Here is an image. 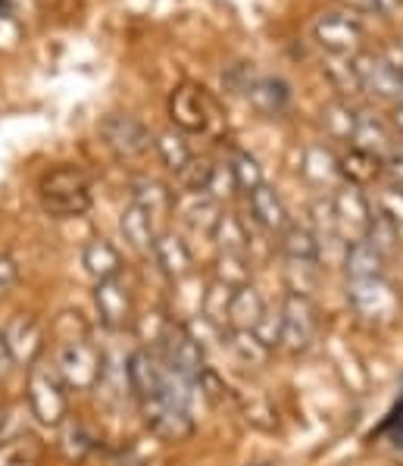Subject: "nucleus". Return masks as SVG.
I'll return each mask as SVG.
<instances>
[{
	"instance_id": "nucleus-1",
	"label": "nucleus",
	"mask_w": 403,
	"mask_h": 466,
	"mask_svg": "<svg viewBox=\"0 0 403 466\" xmlns=\"http://www.w3.org/2000/svg\"><path fill=\"white\" fill-rule=\"evenodd\" d=\"M41 207L54 219H76L91 210V182L82 169L60 167L41 178Z\"/></svg>"
},
{
	"instance_id": "nucleus-2",
	"label": "nucleus",
	"mask_w": 403,
	"mask_h": 466,
	"mask_svg": "<svg viewBox=\"0 0 403 466\" xmlns=\"http://www.w3.org/2000/svg\"><path fill=\"white\" fill-rule=\"evenodd\" d=\"M54 367L60 372L66 389L91 391L100 382V376H104V354H100L97 344L88 339V332H85L82 339L69 335V339H63L60 350H56Z\"/></svg>"
},
{
	"instance_id": "nucleus-3",
	"label": "nucleus",
	"mask_w": 403,
	"mask_h": 466,
	"mask_svg": "<svg viewBox=\"0 0 403 466\" xmlns=\"http://www.w3.org/2000/svg\"><path fill=\"white\" fill-rule=\"evenodd\" d=\"M28 404H32V413L45 426H60L69 413L66 385H63L54 363H47L45 357H38L28 367Z\"/></svg>"
},
{
	"instance_id": "nucleus-4",
	"label": "nucleus",
	"mask_w": 403,
	"mask_h": 466,
	"mask_svg": "<svg viewBox=\"0 0 403 466\" xmlns=\"http://www.w3.org/2000/svg\"><path fill=\"white\" fill-rule=\"evenodd\" d=\"M319 307L304 291H287L282 304V348L287 354H304L319 335Z\"/></svg>"
},
{
	"instance_id": "nucleus-5",
	"label": "nucleus",
	"mask_w": 403,
	"mask_h": 466,
	"mask_svg": "<svg viewBox=\"0 0 403 466\" xmlns=\"http://www.w3.org/2000/svg\"><path fill=\"white\" fill-rule=\"evenodd\" d=\"M141 410H144L147 426L166 441H185L194 432V420H191L188 404H185L178 394L169 391V379H166V391L156 394V398H150V400H141Z\"/></svg>"
},
{
	"instance_id": "nucleus-6",
	"label": "nucleus",
	"mask_w": 403,
	"mask_h": 466,
	"mask_svg": "<svg viewBox=\"0 0 403 466\" xmlns=\"http://www.w3.org/2000/svg\"><path fill=\"white\" fill-rule=\"evenodd\" d=\"M160 357L176 376L188 379V382H197L207 370L200 341L194 339L185 326H178V322H169L166 332H163V354Z\"/></svg>"
},
{
	"instance_id": "nucleus-7",
	"label": "nucleus",
	"mask_w": 403,
	"mask_h": 466,
	"mask_svg": "<svg viewBox=\"0 0 403 466\" xmlns=\"http://www.w3.org/2000/svg\"><path fill=\"white\" fill-rule=\"evenodd\" d=\"M100 138L104 145L119 157V160H135V157L147 154L154 138H150V128L138 123L128 113H110V116L100 123Z\"/></svg>"
},
{
	"instance_id": "nucleus-8",
	"label": "nucleus",
	"mask_w": 403,
	"mask_h": 466,
	"mask_svg": "<svg viewBox=\"0 0 403 466\" xmlns=\"http://www.w3.org/2000/svg\"><path fill=\"white\" fill-rule=\"evenodd\" d=\"M348 300L350 307L359 313L363 319H394L400 307V298L394 291V285L385 276L378 279H363V282H348Z\"/></svg>"
},
{
	"instance_id": "nucleus-9",
	"label": "nucleus",
	"mask_w": 403,
	"mask_h": 466,
	"mask_svg": "<svg viewBox=\"0 0 403 466\" xmlns=\"http://www.w3.org/2000/svg\"><path fill=\"white\" fill-rule=\"evenodd\" d=\"M335 219H338V235L348 238V245L354 241H366L372 226V204L357 185H341L332 198Z\"/></svg>"
},
{
	"instance_id": "nucleus-10",
	"label": "nucleus",
	"mask_w": 403,
	"mask_h": 466,
	"mask_svg": "<svg viewBox=\"0 0 403 466\" xmlns=\"http://www.w3.org/2000/svg\"><path fill=\"white\" fill-rule=\"evenodd\" d=\"M313 35L316 45L332 56H350L354 60L357 50L363 47V25L350 13H326V16H319L313 25Z\"/></svg>"
},
{
	"instance_id": "nucleus-11",
	"label": "nucleus",
	"mask_w": 403,
	"mask_h": 466,
	"mask_svg": "<svg viewBox=\"0 0 403 466\" xmlns=\"http://www.w3.org/2000/svg\"><path fill=\"white\" fill-rule=\"evenodd\" d=\"M95 304L100 313V322L113 332H126L135 322V300L132 291L122 279H104V282L95 285Z\"/></svg>"
},
{
	"instance_id": "nucleus-12",
	"label": "nucleus",
	"mask_w": 403,
	"mask_h": 466,
	"mask_svg": "<svg viewBox=\"0 0 403 466\" xmlns=\"http://www.w3.org/2000/svg\"><path fill=\"white\" fill-rule=\"evenodd\" d=\"M166 379H169V370L160 354L141 348L128 357V385H132V391L138 400H150V398H156V394L166 391Z\"/></svg>"
},
{
	"instance_id": "nucleus-13",
	"label": "nucleus",
	"mask_w": 403,
	"mask_h": 466,
	"mask_svg": "<svg viewBox=\"0 0 403 466\" xmlns=\"http://www.w3.org/2000/svg\"><path fill=\"white\" fill-rule=\"evenodd\" d=\"M169 116L176 123L178 132L194 135V132H204L207 128V97L204 88L191 82H182L176 91L169 95Z\"/></svg>"
},
{
	"instance_id": "nucleus-14",
	"label": "nucleus",
	"mask_w": 403,
	"mask_h": 466,
	"mask_svg": "<svg viewBox=\"0 0 403 466\" xmlns=\"http://www.w3.org/2000/svg\"><path fill=\"white\" fill-rule=\"evenodd\" d=\"M154 260L172 282H182L194 272V254L188 248V241L176 232H156L154 238Z\"/></svg>"
},
{
	"instance_id": "nucleus-15",
	"label": "nucleus",
	"mask_w": 403,
	"mask_h": 466,
	"mask_svg": "<svg viewBox=\"0 0 403 466\" xmlns=\"http://www.w3.org/2000/svg\"><path fill=\"white\" fill-rule=\"evenodd\" d=\"M4 341H6V348H10L13 360L28 363V367H32L41 357V350H45V332H41V326L32 317L13 319L4 332Z\"/></svg>"
},
{
	"instance_id": "nucleus-16",
	"label": "nucleus",
	"mask_w": 403,
	"mask_h": 466,
	"mask_svg": "<svg viewBox=\"0 0 403 466\" xmlns=\"http://www.w3.org/2000/svg\"><path fill=\"white\" fill-rule=\"evenodd\" d=\"M266 313V300L260 291L254 289V282L235 289L232 307H228V332H254V326Z\"/></svg>"
},
{
	"instance_id": "nucleus-17",
	"label": "nucleus",
	"mask_w": 403,
	"mask_h": 466,
	"mask_svg": "<svg viewBox=\"0 0 403 466\" xmlns=\"http://www.w3.org/2000/svg\"><path fill=\"white\" fill-rule=\"evenodd\" d=\"M250 210H254V219L260 222L263 228H269V232H278L282 235L287 226H291V217H287V207L285 200L278 198V191L272 188V185H260V188L250 191Z\"/></svg>"
},
{
	"instance_id": "nucleus-18",
	"label": "nucleus",
	"mask_w": 403,
	"mask_h": 466,
	"mask_svg": "<svg viewBox=\"0 0 403 466\" xmlns=\"http://www.w3.org/2000/svg\"><path fill=\"white\" fill-rule=\"evenodd\" d=\"M132 204H138L150 219H163L176 210V191H169L156 178H138L132 185Z\"/></svg>"
},
{
	"instance_id": "nucleus-19",
	"label": "nucleus",
	"mask_w": 403,
	"mask_h": 466,
	"mask_svg": "<svg viewBox=\"0 0 403 466\" xmlns=\"http://www.w3.org/2000/svg\"><path fill=\"white\" fill-rule=\"evenodd\" d=\"M354 147L359 150H366V154H372V157H385L388 150L394 147V132L388 128L385 123H381L378 116H372V113H357V128H354Z\"/></svg>"
},
{
	"instance_id": "nucleus-20",
	"label": "nucleus",
	"mask_w": 403,
	"mask_h": 466,
	"mask_svg": "<svg viewBox=\"0 0 403 466\" xmlns=\"http://www.w3.org/2000/svg\"><path fill=\"white\" fill-rule=\"evenodd\" d=\"M176 210L182 217L185 226L197 235H210L213 238V228H216V219H219V204L207 195H188V200H176ZM172 210V213H176Z\"/></svg>"
},
{
	"instance_id": "nucleus-21",
	"label": "nucleus",
	"mask_w": 403,
	"mask_h": 466,
	"mask_svg": "<svg viewBox=\"0 0 403 466\" xmlns=\"http://www.w3.org/2000/svg\"><path fill=\"white\" fill-rule=\"evenodd\" d=\"M385 263L388 260L369 245V241H354V245H348V257H344L348 282H363V279L385 276Z\"/></svg>"
},
{
	"instance_id": "nucleus-22",
	"label": "nucleus",
	"mask_w": 403,
	"mask_h": 466,
	"mask_svg": "<svg viewBox=\"0 0 403 466\" xmlns=\"http://www.w3.org/2000/svg\"><path fill=\"white\" fill-rule=\"evenodd\" d=\"M82 263H85V269L95 276V282H104V279H116L119 272H122L119 250L113 248L106 238H91L88 245H85Z\"/></svg>"
},
{
	"instance_id": "nucleus-23",
	"label": "nucleus",
	"mask_w": 403,
	"mask_h": 466,
	"mask_svg": "<svg viewBox=\"0 0 403 466\" xmlns=\"http://www.w3.org/2000/svg\"><path fill=\"white\" fill-rule=\"evenodd\" d=\"M282 250L291 263L300 267H316L319 263V235L309 232L307 226H287L282 232Z\"/></svg>"
},
{
	"instance_id": "nucleus-24",
	"label": "nucleus",
	"mask_w": 403,
	"mask_h": 466,
	"mask_svg": "<svg viewBox=\"0 0 403 466\" xmlns=\"http://www.w3.org/2000/svg\"><path fill=\"white\" fill-rule=\"evenodd\" d=\"M338 169H341L344 182L363 188V185H372L381 176V160L372 154H366V150H359V147H350L348 154L338 157Z\"/></svg>"
},
{
	"instance_id": "nucleus-25",
	"label": "nucleus",
	"mask_w": 403,
	"mask_h": 466,
	"mask_svg": "<svg viewBox=\"0 0 403 466\" xmlns=\"http://www.w3.org/2000/svg\"><path fill=\"white\" fill-rule=\"evenodd\" d=\"M122 235L135 250L141 254H154V238H156V222L141 210L138 204H128L122 210Z\"/></svg>"
},
{
	"instance_id": "nucleus-26",
	"label": "nucleus",
	"mask_w": 403,
	"mask_h": 466,
	"mask_svg": "<svg viewBox=\"0 0 403 466\" xmlns=\"http://www.w3.org/2000/svg\"><path fill=\"white\" fill-rule=\"evenodd\" d=\"M213 241L219 245V254H247V228H244L241 217H235V213H219V219H216V228H213Z\"/></svg>"
},
{
	"instance_id": "nucleus-27",
	"label": "nucleus",
	"mask_w": 403,
	"mask_h": 466,
	"mask_svg": "<svg viewBox=\"0 0 403 466\" xmlns=\"http://www.w3.org/2000/svg\"><path fill=\"white\" fill-rule=\"evenodd\" d=\"M232 295H235L232 285L216 282L213 279V285L204 295V304H200L204 307V319L210 322L213 329H219V332H228V307H232Z\"/></svg>"
},
{
	"instance_id": "nucleus-28",
	"label": "nucleus",
	"mask_w": 403,
	"mask_h": 466,
	"mask_svg": "<svg viewBox=\"0 0 403 466\" xmlns=\"http://www.w3.org/2000/svg\"><path fill=\"white\" fill-rule=\"evenodd\" d=\"M156 154H160V160L166 163L172 172H182L185 167L191 163V145L185 141V132H178V128H169V132L156 135Z\"/></svg>"
},
{
	"instance_id": "nucleus-29",
	"label": "nucleus",
	"mask_w": 403,
	"mask_h": 466,
	"mask_svg": "<svg viewBox=\"0 0 403 466\" xmlns=\"http://www.w3.org/2000/svg\"><path fill=\"white\" fill-rule=\"evenodd\" d=\"M304 176L313 178V182H335V178H341V169H338V157L332 154L328 147L322 145H313L304 150Z\"/></svg>"
},
{
	"instance_id": "nucleus-30",
	"label": "nucleus",
	"mask_w": 403,
	"mask_h": 466,
	"mask_svg": "<svg viewBox=\"0 0 403 466\" xmlns=\"http://www.w3.org/2000/svg\"><path fill=\"white\" fill-rule=\"evenodd\" d=\"M322 126H326V135L335 141H350L357 128V110H350L348 104L335 100L322 110Z\"/></svg>"
},
{
	"instance_id": "nucleus-31",
	"label": "nucleus",
	"mask_w": 403,
	"mask_h": 466,
	"mask_svg": "<svg viewBox=\"0 0 403 466\" xmlns=\"http://www.w3.org/2000/svg\"><path fill=\"white\" fill-rule=\"evenodd\" d=\"M228 167H232L237 191H247V195H250V191L260 188V185L266 182V178H263V167L257 163V157L247 154V150H241V147L232 150V160H228Z\"/></svg>"
},
{
	"instance_id": "nucleus-32",
	"label": "nucleus",
	"mask_w": 403,
	"mask_h": 466,
	"mask_svg": "<svg viewBox=\"0 0 403 466\" xmlns=\"http://www.w3.org/2000/svg\"><path fill=\"white\" fill-rule=\"evenodd\" d=\"M247 95L257 110L263 113H278L287 104V88L282 82H276V78H260L257 85H250Z\"/></svg>"
},
{
	"instance_id": "nucleus-33",
	"label": "nucleus",
	"mask_w": 403,
	"mask_h": 466,
	"mask_svg": "<svg viewBox=\"0 0 403 466\" xmlns=\"http://www.w3.org/2000/svg\"><path fill=\"white\" fill-rule=\"evenodd\" d=\"M372 213H378V217H385L388 222L403 228V185H381L376 191V200H372Z\"/></svg>"
},
{
	"instance_id": "nucleus-34",
	"label": "nucleus",
	"mask_w": 403,
	"mask_h": 466,
	"mask_svg": "<svg viewBox=\"0 0 403 466\" xmlns=\"http://www.w3.org/2000/svg\"><path fill=\"white\" fill-rule=\"evenodd\" d=\"M366 241L388 260V257L398 254V248H400V228L394 226V222H388L385 217H378V213H372V226H369Z\"/></svg>"
},
{
	"instance_id": "nucleus-35",
	"label": "nucleus",
	"mask_w": 403,
	"mask_h": 466,
	"mask_svg": "<svg viewBox=\"0 0 403 466\" xmlns=\"http://www.w3.org/2000/svg\"><path fill=\"white\" fill-rule=\"evenodd\" d=\"M216 282H226L232 289L250 282V269H247V254H219L216 260Z\"/></svg>"
},
{
	"instance_id": "nucleus-36",
	"label": "nucleus",
	"mask_w": 403,
	"mask_h": 466,
	"mask_svg": "<svg viewBox=\"0 0 403 466\" xmlns=\"http://www.w3.org/2000/svg\"><path fill=\"white\" fill-rule=\"evenodd\" d=\"M204 195L213 198L216 204H222V200H228V198L237 195V182H235L232 167H228V163H213L210 182H207Z\"/></svg>"
},
{
	"instance_id": "nucleus-37",
	"label": "nucleus",
	"mask_w": 403,
	"mask_h": 466,
	"mask_svg": "<svg viewBox=\"0 0 403 466\" xmlns=\"http://www.w3.org/2000/svg\"><path fill=\"white\" fill-rule=\"evenodd\" d=\"M228 344H232L235 354L241 357L244 363H250V367H254V363H266L272 354L269 348H263V344L257 341L254 332H228Z\"/></svg>"
},
{
	"instance_id": "nucleus-38",
	"label": "nucleus",
	"mask_w": 403,
	"mask_h": 466,
	"mask_svg": "<svg viewBox=\"0 0 403 466\" xmlns=\"http://www.w3.org/2000/svg\"><path fill=\"white\" fill-rule=\"evenodd\" d=\"M210 172H213L210 160H197V157H191L188 167H185L182 172H176V176H178V185H182L188 195H204L207 182H210Z\"/></svg>"
},
{
	"instance_id": "nucleus-39",
	"label": "nucleus",
	"mask_w": 403,
	"mask_h": 466,
	"mask_svg": "<svg viewBox=\"0 0 403 466\" xmlns=\"http://www.w3.org/2000/svg\"><path fill=\"white\" fill-rule=\"evenodd\" d=\"M254 335L263 348H269V350L282 348V310H269V307H266L260 322L254 326Z\"/></svg>"
},
{
	"instance_id": "nucleus-40",
	"label": "nucleus",
	"mask_w": 403,
	"mask_h": 466,
	"mask_svg": "<svg viewBox=\"0 0 403 466\" xmlns=\"http://www.w3.org/2000/svg\"><path fill=\"white\" fill-rule=\"evenodd\" d=\"M381 172H385L394 185H403V141H394V147L381 157Z\"/></svg>"
},
{
	"instance_id": "nucleus-41",
	"label": "nucleus",
	"mask_w": 403,
	"mask_h": 466,
	"mask_svg": "<svg viewBox=\"0 0 403 466\" xmlns=\"http://www.w3.org/2000/svg\"><path fill=\"white\" fill-rule=\"evenodd\" d=\"M16 282H19L16 260H13V257H6V254H0V298L10 295V291L16 289Z\"/></svg>"
},
{
	"instance_id": "nucleus-42",
	"label": "nucleus",
	"mask_w": 403,
	"mask_h": 466,
	"mask_svg": "<svg viewBox=\"0 0 403 466\" xmlns=\"http://www.w3.org/2000/svg\"><path fill=\"white\" fill-rule=\"evenodd\" d=\"M338 4L344 6V13H350V16H354V13H376L378 16V4L376 0H338Z\"/></svg>"
},
{
	"instance_id": "nucleus-43",
	"label": "nucleus",
	"mask_w": 403,
	"mask_h": 466,
	"mask_svg": "<svg viewBox=\"0 0 403 466\" xmlns=\"http://www.w3.org/2000/svg\"><path fill=\"white\" fill-rule=\"evenodd\" d=\"M13 367H16V360H13L10 348H6V341H4V332H0V379L10 376Z\"/></svg>"
},
{
	"instance_id": "nucleus-44",
	"label": "nucleus",
	"mask_w": 403,
	"mask_h": 466,
	"mask_svg": "<svg viewBox=\"0 0 403 466\" xmlns=\"http://www.w3.org/2000/svg\"><path fill=\"white\" fill-rule=\"evenodd\" d=\"M391 123H394V128H398V135H403V104L394 106V113H391Z\"/></svg>"
},
{
	"instance_id": "nucleus-45",
	"label": "nucleus",
	"mask_w": 403,
	"mask_h": 466,
	"mask_svg": "<svg viewBox=\"0 0 403 466\" xmlns=\"http://www.w3.org/2000/svg\"><path fill=\"white\" fill-rule=\"evenodd\" d=\"M376 4H378L381 13H391V10H398V6H400V0H376Z\"/></svg>"
},
{
	"instance_id": "nucleus-46",
	"label": "nucleus",
	"mask_w": 403,
	"mask_h": 466,
	"mask_svg": "<svg viewBox=\"0 0 403 466\" xmlns=\"http://www.w3.org/2000/svg\"><path fill=\"white\" fill-rule=\"evenodd\" d=\"M0 16H10V6H6V0H0Z\"/></svg>"
}]
</instances>
